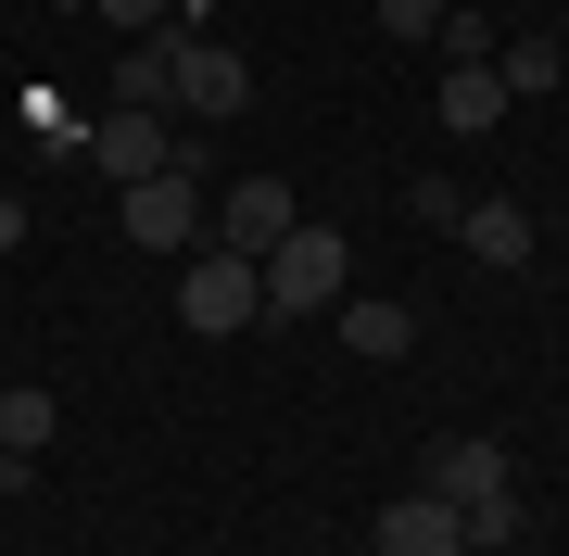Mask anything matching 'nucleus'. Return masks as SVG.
Instances as JSON below:
<instances>
[{
	"instance_id": "nucleus-1",
	"label": "nucleus",
	"mask_w": 569,
	"mask_h": 556,
	"mask_svg": "<svg viewBox=\"0 0 569 556\" xmlns=\"http://www.w3.org/2000/svg\"><path fill=\"white\" fill-rule=\"evenodd\" d=\"M253 279H266V316H291V330H305V316H329V304H342V279H355V241H342L329 215H291V241L266 253Z\"/></svg>"
},
{
	"instance_id": "nucleus-2",
	"label": "nucleus",
	"mask_w": 569,
	"mask_h": 556,
	"mask_svg": "<svg viewBox=\"0 0 569 556\" xmlns=\"http://www.w3.org/2000/svg\"><path fill=\"white\" fill-rule=\"evenodd\" d=\"M127 241L140 253H190L203 241V140L164 152V178H127Z\"/></svg>"
},
{
	"instance_id": "nucleus-3",
	"label": "nucleus",
	"mask_w": 569,
	"mask_h": 556,
	"mask_svg": "<svg viewBox=\"0 0 569 556\" xmlns=\"http://www.w3.org/2000/svg\"><path fill=\"white\" fill-rule=\"evenodd\" d=\"M253 316H266V279H253V253L203 241V253H190V279H178V330L228 342V330H253Z\"/></svg>"
},
{
	"instance_id": "nucleus-4",
	"label": "nucleus",
	"mask_w": 569,
	"mask_h": 556,
	"mask_svg": "<svg viewBox=\"0 0 569 556\" xmlns=\"http://www.w3.org/2000/svg\"><path fill=\"white\" fill-rule=\"evenodd\" d=\"M418 494H443V506H481V494H519V481H507V443H481V431L430 443V455H418Z\"/></svg>"
},
{
	"instance_id": "nucleus-5",
	"label": "nucleus",
	"mask_w": 569,
	"mask_h": 556,
	"mask_svg": "<svg viewBox=\"0 0 569 556\" xmlns=\"http://www.w3.org/2000/svg\"><path fill=\"white\" fill-rule=\"evenodd\" d=\"M291 215H305V203H291L279 178H228V203H216V241H228V253H253V266H266V253L291 241Z\"/></svg>"
},
{
	"instance_id": "nucleus-6",
	"label": "nucleus",
	"mask_w": 569,
	"mask_h": 556,
	"mask_svg": "<svg viewBox=\"0 0 569 556\" xmlns=\"http://www.w3.org/2000/svg\"><path fill=\"white\" fill-rule=\"evenodd\" d=\"M241 102H253V63L228 51V39H190V63H178V114H190V127H228Z\"/></svg>"
},
{
	"instance_id": "nucleus-7",
	"label": "nucleus",
	"mask_w": 569,
	"mask_h": 556,
	"mask_svg": "<svg viewBox=\"0 0 569 556\" xmlns=\"http://www.w3.org/2000/svg\"><path fill=\"white\" fill-rule=\"evenodd\" d=\"M380 556H468V532H456L443 494H418V481H406V494L380 506Z\"/></svg>"
},
{
	"instance_id": "nucleus-8",
	"label": "nucleus",
	"mask_w": 569,
	"mask_h": 556,
	"mask_svg": "<svg viewBox=\"0 0 569 556\" xmlns=\"http://www.w3.org/2000/svg\"><path fill=\"white\" fill-rule=\"evenodd\" d=\"M178 63H190V26H152V39L114 63V102L127 114H164V102H178Z\"/></svg>"
},
{
	"instance_id": "nucleus-9",
	"label": "nucleus",
	"mask_w": 569,
	"mask_h": 556,
	"mask_svg": "<svg viewBox=\"0 0 569 556\" xmlns=\"http://www.w3.org/2000/svg\"><path fill=\"white\" fill-rule=\"evenodd\" d=\"M89 152H102V178H164V114H127V102H102V127H89Z\"/></svg>"
},
{
	"instance_id": "nucleus-10",
	"label": "nucleus",
	"mask_w": 569,
	"mask_h": 556,
	"mask_svg": "<svg viewBox=\"0 0 569 556\" xmlns=\"http://www.w3.org/2000/svg\"><path fill=\"white\" fill-rule=\"evenodd\" d=\"M329 316H342V342H355V354H418V304H380V291H342Z\"/></svg>"
},
{
	"instance_id": "nucleus-11",
	"label": "nucleus",
	"mask_w": 569,
	"mask_h": 556,
	"mask_svg": "<svg viewBox=\"0 0 569 556\" xmlns=\"http://www.w3.org/2000/svg\"><path fill=\"white\" fill-rule=\"evenodd\" d=\"M443 127H456V140L507 127V77H493V63H456V77H443Z\"/></svg>"
},
{
	"instance_id": "nucleus-12",
	"label": "nucleus",
	"mask_w": 569,
	"mask_h": 556,
	"mask_svg": "<svg viewBox=\"0 0 569 556\" xmlns=\"http://www.w3.org/2000/svg\"><path fill=\"white\" fill-rule=\"evenodd\" d=\"M456 241L481 253V266H531V215H519V203H468V215H456Z\"/></svg>"
},
{
	"instance_id": "nucleus-13",
	"label": "nucleus",
	"mask_w": 569,
	"mask_h": 556,
	"mask_svg": "<svg viewBox=\"0 0 569 556\" xmlns=\"http://www.w3.org/2000/svg\"><path fill=\"white\" fill-rule=\"evenodd\" d=\"M63 431V405H51V380H13V392H0V455H39Z\"/></svg>"
},
{
	"instance_id": "nucleus-14",
	"label": "nucleus",
	"mask_w": 569,
	"mask_h": 556,
	"mask_svg": "<svg viewBox=\"0 0 569 556\" xmlns=\"http://www.w3.org/2000/svg\"><path fill=\"white\" fill-rule=\"evenodd\" d=\"M493 77H507V102H545V89H569V51H557V39H507Z\"/></svg>"
},
{
	"instance_id": "nucleus-15",
	"label": "nucleus",
	"mask_w": 569,
	"mask_h": 556,
	"mask_svg": "<svg viewBox=\"0 0 569 556\" xmlns=\"http://www.w3.org/2000/svg\"><path fill=\"white\" fill-rule=\"evenodd\" d=\"M456 532H468V556H507V544H519V494H481V506H456Z\"/></svg>"
},
{
	"instance_id": "nucleus-16",
	"label": "nucleus",
	"mask_w": 569,
	"mask_h": 556,
	"mask_svg": "<svg viewBox=\"0 0 569 556\" xmlns=\"http://www.w3.org/2000/svg\"><path fill=\"white\" fill-rule=\"evenodd\" d=\"M430 51H443V63H493V26H481V13H456V0H443V39H430Z\"/></svg>"
},
{
	"instance_id": "nucleus-17",
	"label": "nucleus",
	"mask_w": 569,
	"mask_h": 556,
	"mask_svg": "<svg viewBox=\"0 0 569 556\" xmlns=\"http://www.w3.org/2000/svg\"><path fill=\"white\" fill-rule=\"evenodd\" d=\"M380 13V39H443V0H367Z\"/></svg>"
},
{
	"instance_id": "nucleus-18",
	"label": "nucleus",
	"mask_w": 569,
	"mask_h": 556,
	"mask_svg": "<svg viewBox=\"0 0 569 556\" xmlns=\"http://www.w3.org/2000/svg\"><path fill=\"white\" fill-rule=\"evenodd\" d=\"M406 215H430V228H456V215H468V190H456V178H406Z\"/></svg>"
},
{
	"instance_id": "nucleus-19",
	"label": "nucleus",
	"mask_w": 569,
	"mask_h": 556,
	"mask_svg": "<svg viewBox=\"0 0 569 556\" xmlns=\"http://www.w3.org/2000/svg\"><path fill=\"white\" fill-rule=\"evenodd\" d=\"M102 26H127V39H152V26H178V0H89Z\"/></svg>"
},
{
	"instance_id": "nucleus-20",
	"label": "nucleus",
	"mask_w": 569,
	"mask_h": 556,
	"mask_svg": "<svg viewBox=\"0 0 569 556\" xmlns=\"http://www.w3.org/2000/svg\"><path fill=\"white\" fill-rule=\"evenodd\" d=\"M26 241V203H13V190H0V253H13Z\"/></svg>"
},
{
	"instance_id": "nucleus-21",
	"label": "nucleus",
	"mask_w": 569,
	"mask_h": 556,
	"mask_svg": "<svg viewBox=\"0 0 569 556\" xmlns=\"http://www.w3.org/2000/svg\"><path fill=\"white\" fill-rule=\"evenodd\" d=\"M51 13H89V0H51Z\"/></svg>"
}]
</instances>
